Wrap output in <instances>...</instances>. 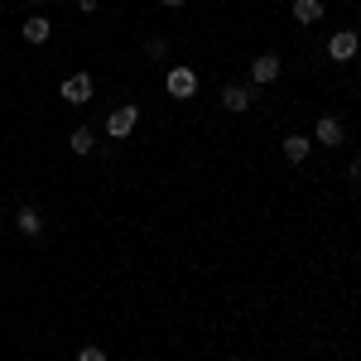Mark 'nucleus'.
Listing matches in <instances>:
<instances>
[{"label":"nucleus","instance_id":"1","mask_svg":"<svg viewBox=\"0 0 361 361\" xmlns=\"http://www.w3.org/2000/svg\"><path fill=\"white\" fill-rule=\"evenodd\" d=\"M135 126H140V106H116V111L106 116V135L111 140H126Z\"/></svg>","mask_w":361,"mask_h":361},{"label":"nucleus","instance_id":"2","mask_svg":"<svg viewBox=\"0 0 361 361\" xmlns=\"http://www.w3.org/2000/svg\"><path fill=\"white\" fill-rule=\"evenodd\" d=\"M164 87H169V97H178V102H188V97L197 92V73H193V68H169Z\"/></svg>","mask_w":361,"mask_h":361},{"label":"nucleus","instance_id":"3","mask_svg":"<svg viewBox=\"0 0 361 361\" xmlns=\"http://www.w3.org/2000/svg\"><path fill=\"white\" fill-rule=\"evenodd\" d=\"M357 49H361V39L352 34V29H337L333 39H328V58H333V63H352Z\"/></svg>","mask_w":361,"mask_h":361},{"label":"nucleus","instance_id":"4","mask_svg":"<svg viewBox=\"0 0 361 361\" xmlns=\"http://www.w3.org/2000/svg\"><path fill=\"white\" fill-rule=\"evenodd\" d=\"M222 106H226V111H250V106H255V87L226 82V87H222Z\"/></svg>","mask_w":361,"mask_h":361},{"label":"nucleus","instance_id":"5","mask_svg":"<svg viewBox=\"0 0 361 361\" xmlns=\"http://www.w3.org/2000/svg\"><path fill=\"white\" fill-rule=\"evenodd\" d=\"M279 78V58L275 54H260L255 63H250V87H270Z\"/></svg>","mask_w":361,"mask_h":361},{"label":"nucleus","instance_id":"6","mask_svg":"<svg viewBox=\"0 0 361 361\" xmlns=\"http://www.w3.org/2000/svg\"><path fill=\"white\" fill-rule=\"evenodd\" d=\"M63 102H73V106L92 102V78H87V73H73V78L63 82Z\"/></svg>","mask_w":361,"mask_h":361},{"label":"nucleus","instance_id":"7","mask_svg":"<svg viewBox=\"0 0 361 361\" xmlns=\"http://www.w3.org/2000/svg\"><path fill=\"white\" fill-rule=\"evenodd\" d=\"M313 145H328V149L342 145V121H337V116H323V121L313 126Z\"/></svg>","mask_w":361,"mask_h":361},{"label":"nucleus","instance_id":"8","mask_svg":"<svg viewBox=\"0 0 361 361\" xmlns=\"http://www.w3.org/2000/svg\"><path fill=\"white\" fill-rule=\"evenodd\" d=\"M20 34H25V44H49V34H54V25H49L44 15H29Z\"/></svg>","mask_w":361,"mask_h":361},{"label":"nucleus","instance_id":"9","mask_svg":"<svg viewBox=\"0 0 361 361\" xmlns=\"http://www.w3.org/2000/svg\"><path fill=\"white\" fill-rule=\"evenodd\" d=\"M308 149H313V145H308V135H284V159H289V164H304Z\"/></svg>","mask_w":361,"mask_h":361},{"label":"nucleus","instance_id":"10","mask_svg":"<svg viewBox=\"0 0 361 361\" xmlns=\"http://www.w3.org/2000/svg\"><path fill=\"white\" fill-rule=\"evenodd\" d=\"M294 20L299 25H318L323 20V0H294Z\"/></svg>","mask_w":361,"mask_h":361},{"label":"nucleus","instance_id":"11","mask_svg":"<svg viewBox=\"0 0 361 361\" xmlns=\"http://www.w3.org/2000/svg\"><path fill=\"white\" fill-rule=\"evenodd\" d=\"M68 145H73V154H92V149H97V130H92V126H78Z\"/></svg>","mask_w":361,"mask_h":361},{"label":"nucleus","instance_id":"12","mask_svg":"<svg viewBox=\"0 0 361 361\" xmlns=\"http://www.w3.org/2000/svg\"><path fill=\"white\" fill-rule=\"evenodd\" d=\"M15 226H20V236H39V231H44V217H39L34 207H20V217H15Z\"/></svg>","mask_w":361,"mask_h":361},{"label":"nucleus","instance_id":"13","mask_svg":"<svg viewBox=\"0 0 361 361\" xmlns=\"http://www.w3.org/2000/svg\"><path fill=\"white\" fill-rule=\"evenodd\" d=\"M145 54H149V58H164L169 44H164V39H145Z\"/></svg>","mask_w":361,"mask_h":361},{"label":"nucleus","instance_id":"14","mask_svg":"<svg viewBox=\"0 0 361 361\" xmlns=\"http://www.w3.org/2000/svg\"><path fill=\"white\" fill-rule=\"evenodd\" d=\"M78 361H106V352H102V347H82V352H78Z\"/></svg>","mask_w":361,"mask_h":361},{"label":"nucleus","instance_id":"15","mask_svg":"<svg viewBox=\"0 0 361 361\" xmlns=\"http://www.w3.org/2000/svg\"><path fill=\"white\" fill-rule=\"evenodd\" d=\"M97 5H102V0H78V10H97Z\"/></svg>","mask_w":361,"mask_h":361},{"label":"nucleus","instance_id":"16","mask_svg":"<svg viewBox=\"0 0 361 361\" xmlns=\"http://www.w3.org/2000/svg\"><path fill=\"white\" fill-rule=\"evenodd\" d=\"M352 178H361V154H357V159H352Z\"/></svg>","mask_w":361,"mask_h":361},{"label":"nucleus","instance_id":"17","mask_svg":"<svg viewBox=\"0 0 361 361\" xmlns=\"http://www.w3.org/2000/svg\"><path fill=\"white\" fill-rule=\"evenodd\" d=\"M29 5H34V15H39V10H44V5H49V0H29Z\"/></svg>","mask_w":361,"mask_h":361},{"label":"nucleus","instance_id":"18","mask_svg":"<svg viewBox=\"0 0 361 361\" xmlns=\"http://www.w3.org/2000/svg\"><path fill=\"white\" fill-rule=\"evenodd\" d=\"M159 5H183V0H159Z\"/></svg>","mask_w":361,"mask_h":361},{"label":"nucleus","instance_id":"19","mask_svg":"<svg viewBox=\"0 0 361 361\" xmlns=\"http://www.w3.org/2000/svg\"><path fill=\"white\" fill-rule=\"evenodd\" d=\"M231 361H241V357H231Z\"/></svg>","mask_w":361,"mask_h":361}]
</instances>
